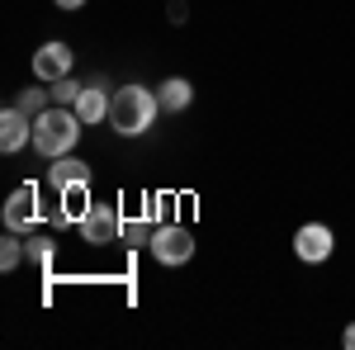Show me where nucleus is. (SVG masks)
<instances>
[{
    "instance_id": "nucleus-14",
    "label": "nucleus",
    "mask_w": 355,
    "mask_h": 350,
    "mask_svg": "<svg viewBox=\"0 0 355 350\" xmlns=\"http://www.w3.org/2000/svg\"><path fill=\"white\" fill-rule=\"evenodd\" d=\"M48 90H53V105H71V109H76V100H81L85 81H76V76H67V81H53Z\"/></svg>"
},
{
    "instance_id": "nucleus-3",
    "label": "nucleus",
    "mask_w": 355,
    "mask_h": 350,
    "mask_svg": "<svg viewBox=\"0 0 355 350\" xmlns=\"http://www.w3.org/2000/svg\"><path fill=\"white\" fill-rule=\"evenodd\" d=\"M147 246H152L157 265H185V261H194V232L180 227V222H162Z\"/></svg>"
},
{
    "instance_id": "nucleus-12",
    "label": "nucleus",
    "mask_w": 355,
    "mask_h": 350,
    "mask_svg": "<svg viewBox=\"0 0 355 350\" xmlns=\"http://www.w3.org/2000/svg\"><path fill=\"white\" fill-rule=\"evenodd\" d=\"M90 204H95V199H90V180H85V185H71V189H62L57 218H62V222H81V218L90 213Z\"/></svg>"
},
{
    "instance_id": "nucleus-5",
    "label": "nucleus",
    "mask_w": 355,
    "mask_h": 350,
    "mask_svg": "<svg viewBox=\"0 0 355 350\" xmlns=\"http://www.w3.org/2000/svg\"><path fill=\"white\" fill-rule=\"evenodd\" d=\"M33 81H43V85H53V81H67L71 76V67H76V53L62 43V38H48L38 53H33Z\"/></svg>"
},
{
    "instance_id": "nucleus-4",
    "label": "nucleus",
    "mask_w": 355,
    "mask_h": 350,
    "mask_svg": "<svg viewBox=\"0 0 355 350\" xmlns=\"http://www.w3.org/2000/svg\"><path fill=\"white\" fill-rule=\"evenodd\" d=\"M76 227H81L85 246H110L123 237V213H119V204H90V213Z\"/></svg>"
},
{
    "instance_id": "nucleus-7",
    "label": "nucleus",
    "mask_w": 355,
    "mask_h": 350,
    "mask_svg": "<svg viewBox=\"0 0 355 350\" xmlns=\"http://www.w3.org/2000/svg\"><path fill=\"white\" fill-rule=\"evenodd\" d=\"M33 222H38V185L28 180V185H19L5 199V227L10 232H28Z\"/></svg>"
},
{
    "instance_id": "nucleus-1",
    "label": "nucleus",
    "mask_w": 355,
    "mask_h": 350,
    "mask_svg": "<svg viewBox=\"0 0 355 350\" xmlns=\"http://www.w3.org/2000/svg\"><path fill=\"white\" fill-rule=\"evenodd\" d=\"M81 133H85V123H81V114H76L71 105H48L38 119H33V152L48 157V161L71 157L76 142H81Z\"/></svg>"
},
{
    "instance_id": "nucleus-17",
    "label": "nucleus",
    "mask_w": 355,
    "mask_h": 350,
    "mask_svg": "<svg viewBox=\"0 0 355 350\" xmlns=\"http://www.w3.org/2000/svg\"><path fill=\"white\" fill-rule=\"evenodd\" d=\"M53 256H57V246L48 242V237H28V261H33V265H53Z\"/></svg>"
},
{
    "instance_id": "nucleus-9",
    "label": "nucleus",
    "mask_w": 355,
    "mask_h": 350,
    "mask_svg": "<svg viewBox=\"0 0 355 350\" xmlns=\"http://www.w3.org/2000/svg\"><path fill=\"white\" fill-rule=\"evenodd\" d=\"M110 100H114V90H110V81H105V76L85 81L81 100H76V114H81L85 128H95V123H105V119H110Z\"/></svg>"
},
{
    "instance_id": "nucleus-11",
    "label": "nucleus",
    "mask_w": 355,
    "mask_h": 350,
    "mask_svg": "<svg viewBox=\"0 0 355 350\" xmlns=\"http://www.w3.org/2000/svg\"><path fill=\"white\" fill-rule=\"evenodd\" d=\"M157 100H162L166 114H180V109H190L194 100V85L185 81V76H166L162 85H157Z\"/></svg>"
},
{
    "instance_id": "nucleus-19",
    "label": "nucleus",
    "mask_w": 355,
    "mask_h": 350,
    "mask_svg": "<svg viewBox=\"0 0 355 350\" xmlns=\"http://www.w3.org/2000/svg\"><path fill=\"white\" fill-rule=\"evenodd\" d=\"M53 5H57V10H81L85 0H53Z\"/></svg>"
},
{
    "instance_id": "nucleus-8",
    "label": "nucleus",
    "mask_w": 355,
    "mask_h": 350,
    "mask_svg": "<svg viewBox=\"0 0 355 350\" xmlns=\"http://www.w3.org/2000/svg\"><path fill=\"white\" fill-rule=\"evenodd\" d=\"M24 142H33V114H24L19 105H5V114H0V152L15 157Z\"/></svg>"
},
{
    "instance_id": "nucleus-15",
    "label": "nucleus",
    "mask_w": 355,
    "mask_h": 350,
    "mask_svg": "<svg viewBox=\"0 0 355 350\" xmlns=\"http://www.w3.org/2000/svg\"><path fill=\"white\" fill-rule=\"evenodd\" d=\"M152 232H157V227H152L147 218H123V237H119V242L142 246V242H152Z\"/></svg>"
},
{
    "instance_id": "nucleus-18",
    "label": "nucleus",
    "mask_w": 355,
    "mask_h": 350,
    "mask_svg": "<svg viewBox=\"0 0 355 350\" xmlns=\"http://www.w3.org/2000/svg\"><path fill=\"white\" fill-rule=\"evenodd\" d=\"M341 346L355 350V322H346V331H341Z\"/></svg>"
},
{
    "instance_id": "nucleus-13",
    "label": "nucleus",
    "mask_w": 355,
    "mask_h": 350,
    "mask_svg": "<svg viewBox=\"0 0 355 350\" xmlns=\"http://www.w3.org/2000/svg\"><path fill=\"white\" fill-rule=\"evenodd\" d=\"M15 105L24 109V114H33V119H38L43 109L53 105V90H43V81H38V85H28V90H19V100H15Z\"/></svg>"
},
{
    "instance_id": "nucleus-16",
    "label": "nucleus",
    "mask_w": 355,
    "mask_h": 350,
    "mask_svg": "<svg viewBox=\"0 0 355 350\" xmlns=\"http://www.w3.org/2000/svg\"><path fill=\"white\" fill-rule=\"evenodd\" d=\"M24 251H28V246H24V242H15V232H10V237L0 242V270H5V274H10V270H19Z\"/></svg>"
},
{
    "instance_id": "nucleus-6",
    "label": "nucleus",
    "mask_w": 355,
    "mask_h": 350,
    "mask_svg": "<svg viewBox=\"0 0 355 350\" xmlns=\"http://www.w3.org/2000/svg\"><path fill=\"white\" fill-rule=\"evenodd\" d=\"M331 251H336V232L327 222H303L294 232V256L303 265H322V261H331Z\"/></svg>"
},
{
    "instance_id": "nucleus-2",
    "label": "nucleus",
    "mask_w": 355,
    "mask_h": 350,
    "mask_svg": "<svg viewBox=\"0 0 355 350\" xmlns=\"http://www.w3.org/2000/svg\"><path fill=\"white\" fill-rule=\"evenodd\" d=\"M157 114H162L157 90H147V85H119L110 100V128L119 137H142L157 123Z\"/></svg>"
},
{
    "instance_id": "nucleus-10",
    "label": "nucleus",
    "mask_w": 355,
    "mask_h": 350,
    "mask_svg": "<svg viewBox=\"0 0 355 350\" xmlns=\"http://www.w3.org/2000/svg\"><path fill=\"white\" fill-rule=\"evenodd\" d=\"M85 180H90V166H85L76 152H71V157H57V161L48 166V185H53L57 194L71 189V185H85Z\"/></svg>"
}]
</instances>
